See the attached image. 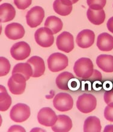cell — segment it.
<instances>
[{
  "label": "cell",
  "mask_w": 113,
  "mask_h": 132,
  "mask_svg": "<svg viewBox=\"0 0 113 132\" xmlns=\"http://www.w3.org/2000/svg\"><path fill=\"white\" fill-rule=\"evenodd\" d=\"M93 64L90 58H81L75 63L74 71L77 77L88 79L93 75Z\"/></svg>",
  "instance_id": "6da1fadb"
},
{
  "label": "cell",
  "mask_w": 113,
  "mask_h": 132,
  "mask_svg": "<svg viewBox=\"0 0 113 132\" xmlns=\"http://www.w3.org/2000/svg\"><path fill=\"white\" fill-rule=\"evenodd\" d=\"M97 100L94 95L83 94L78 97L76 101V107L82 113H88L96 109Z\"/></svg>",
  "instance_id": "7a4b0ae2"
},
{
  "label": "cell",
  "mask_w": 113,
  "mask_h": 132,
  "mask_svg": "<svg viewBox=\"0 0 113 132\" xmlns=\"http://www.w3.org/2000/svg\"><path fill=\"white\" fill-rule=\"evenodd\" d=\"M48 69L52 72L63 70L68 65V58L61 53H54L48 58Z\"/></svg>",
  "instance_id": "3957f363"
},
{
  "label": "cell",
  "mask_w": 113,
  "mask_h": 132,
  "mask_svg": "<svg viewBox=\"0 0 113 132\" xmlns=\"http://www.w3.org/2000/svg\"><path fill=\"white\" fill-rule=\"evenodd\" d=\"M26 79L22 75L16 73L12 75L8 80V87L11 93L14 95H21L26 88Z\"/></svg>",
  "instance_id": "277c9868"
},
{
  "label": "cell",
  "mask_w": 113,
  "mask_h": 132,
  "mask_svg": "<svg viewBox=\"0 0 113 132\" xmlns=\"http://www.w3.org/2000/svg\"><path fill=\"white\" fill-rule=\"evenodd\" d=\"M30 108L23 103H18L11 109L10 117L11 120L16 122H22L26 121L30 116Z\"/></svg>",
  "instance_id": "5b68a950"
},
{
  "label": "cell",
  "mask_w": 113,
  "mask_h": 132,
  "mask_svg": "<svg viewBox=\"0 0 113 132\" xmlns=\"http://www.w3.org/2000/svg\"><path fill=\"white\" fill-rule=\"evenodd\" d=\"M54 34L52 31L46 27L38 29L34 34L36 42L43 47H49L53 45L54 42Z\"/></svg>",
  "instance_id": "8992f818"
},
{
  "label": "cell",
  "mask_w": 113,
  "mask_h": 132,
  "mask_svg": "<svg viewBox=\"0 0 113 132\" xmlns=\"http://www.w3.org/2000/svg\"><path fill=\"white\" fill-rule=\"evenodd\" d=\"M54 108L58 111L67 112L72 109L74 100L72 96L65 93H60L56 94L53 100Z\"/></svg>",
  "instance_id": "52a82bcc"
},
{
  "label": "cell",
  "mask_w": 113,
  "mask_h": 132,
  "mask_svg": "<svg viewBox=\"0 0 113 132\" xmlns=\"http://www.w3.org/2000/svg\"><path fill=\"white\" fill-rule=\"evenodd\" d=\"M45 17V11L42 7L35 6L27 12L26 15L27 23L31 28H36L42 22Z\"/></svg>",
  "instance_id": "ba28073f"
},
{
  "label": "cell",
  "mask_w": 113,
  "mask_h": 132,
  "mask_svg": "<svg viewBox=\"0 0 113 132\" xmlns=\"http://www.w3.org/2000/svg\"><path fill=\"white\" fill-rule=\"evenodd\" d=\"M31 48L30 45L25 42H19L12 46L10 49V54L12 58L17 61L26 59L30 56Z\"/></svg>",
  "instance_id": "9c48e42d"
},
{
  "label": "cell",
  "mask_w": 113,
  "mask_h": 132,
  "mask_svg": "<svg viewBox=\"0 0 113 132\" xmlns=\"http://www.w3.org/2000/svg\"><path fill=\"white\" fill-rule=\"evenodd\" d=\"M56 45L59 50L69 53L74 49V36L70 32L64 31L56 38Z\"/></svg>",
  "instance_id": "30bf717a"
},
{
  "label": "cell",
  "mask_w": 113,
  "mask_h": 132,
  "mask_svg": "<svg viewBox=\"0 0 113 132\" xmlns=\"http://www.w3.org/2000/svg\"><path fill=\"white\" fill-rule=\"evenodd\" d=\"M37 120L41 125L52 127L57 120V116L51 108H43L38 112Z\"/></svg>",
  "instance_id": "8fae6325"
},
{
  "label": "cell",
  "mask_w": 113,
  "mask_h": 132,
  "mask_svg": "<svg viewBox=\"0 0 113 132\" xmlns=\"http://www.w3.org/2000/svg\"><path fill=\"white\" fill-rule=\"evenodd\" d=\"M95 34L92 30H84L78 33L76 38V43L81 48H88L93 45Z\"/></svg>",
  "instance_id": "7c38bea8"
},
{
  "label": "cell",
  "mask_w": 113,
  "mask_h": 132,
  "mask_svg": "<svg viewBox=\"0 0 113 132\" xmlns=\"http://www.w3.org/2000/svg\"><path fill=\"white\" fill-rule=\"evenodd\" d=\"M4 32L9 39L16 40L22 38L24 36L25 30L21 24L13 22L5 27Z\"/></svg>",
  "instance_id": "4fadbf2b"
},
{
  "label": "cell",
  "mask_w": 113,
  "mask_h": 132,
  "mask_svg": "<svg viewBox=\"0 0 113 132\" xmlns=\"http://www.w3.org/2000/svg\"><path fill=\"white\" fill-rule=\"evenodd\" d=\"M51 127L52 131L55 132L69 131L72 127V120L66 115H59L56 122Z\"/></svg>",
  "instance_id": "5bb4252c"
},
{
  "label": "cell",
  "mask_w": 113,
  "mask_h": 132,
  "mask_svg": "<svg viewBox=\"0 0 113 132\" xmlns=\"http://www.w3.org/2000/svg\"><path fill=\"white\" fill-rule=\"evenodd\" d=\"M27 63L31 65L33 70V78H39L44 74L45 71V62L42 58L38 56H33L28 60Z\"/></svg>",
  "instance_id": "9a60e30c"
},
{
  "label": "cell",
  "mask_w": 113,
  "mask_h": 132,
  "mask_svg": "<svg viewBox=\"0 0 113 132\" xmlns=\"http://www.w3.org/2000/svg\"><path fill=\"white\" fill-rule=\"evenodd\" d=\"M72 4L70 0H55L53 3V9L58 14L66 16L72 12Z\"/></svg>",
  "instance_id": "2e32d148"
},
{
  "label": "cell",
  "mask_w": 113,
  "mask_h": 132,
  "mask_svg": "<svg viewBox=\"0 0 113 132\" xmlns=\"http://www.w3.org/2000/svg\"><path fill=\"white\" fill-rule=\"evenodd\" d=\"M97 46L100 51L108 52L113 49V37L107 32L99 34L97 39Z\"/></svg>",
  "instance_id": "e0dca14e"
},
{
  "label": "cell",
  "mask_w": 113,
  "mask_h": 132,
  "mask_svg": "<svg viewBox=\"0 0 113 132\" xmlns=\"http://www.w3.org/2000/svg\"><path fill=\"white\" fill-rule=\"evenodd\" d=\"M16 10L9 3H3L0 5V22L4 23L12 21L15 17Z\"/></svg>",
  "instance_id": "ac0fdd59"
},
{
  "label": "cell",
  "mask_w": 113,
  "mask_h": 132,
  "mask_svg": "<svg viewBox=\"0 0 113 132\" xmlns=\"http://www.w3.org/2000/svg\"><path fill=\"white\" fill-rule=\"evenodd\" d=\"M96 64L102 70L106 73L113 72V56L100 55L96 59Z\"/></svg>",
  "instance_id": "d6986e66"
},
{
  "label": "cell",
  "mask_w": 113,
  "mask_h": 132,
  "mask_svg": "<svg viewBox=\"0 0 113 132\" xmlns=\"http://www.w3.org/2000/svg\"><path fill=\"white\" fill-rule=\"evenodd\" d=\"M74 78L75 77L72 73L68 71H64L60 73L56 77L55 80L56 85L58 88L61 90H69L70 81Z\"/></svg>",
  "instance_id": "ffe728a7"
},
{
  "label": "cell",
  "mask_w": 113,
  "mask_h": 132,
  "mask_svg": "<svg viewBox=\"0 0 113 132\" xmlns=\"http://www.w3.org/2000/svg\"><path fill=\"white\" fill-rule=\"evenodd\" d=\"M87 16L91 23L95 25H99L105 21V13L103 9L95 10L89 8L87 12Z\"/></svg>",
  "instance_id": "44dd1931"
},
{
  "label": "cell",
  "mask_w": 113,
  "mask_h": 132,
  "mask_svg": "<svg viewBox=\"0 0 113 132\" xmlns=\"http://www.w3.org/2000/svg\"><path fill=\"white\" fill-rule=\"evenodd\" d=\"M101 129V121L98 117L91 116L85 120L84 124V132H100Z\"/></svg>",
  "instance_id": "7402d4cb"
},
{
  "label": "cell",
  "mask_w": 113,
  "mask_h": 132,
  "mask_svg": "<svg viewBox=\"0 0 113 132\" xmlns=\"http://www.w3.org/2000/svg\"><path fill=\"white\" fill-rule=\"evenodd\" d=\"M19 73L25 77L26 80H28L33 75V70L30 64L28 63H18L14 65L12 70V75Z\"/></svg>",
  "instance_id": "603a6c76"
},
{
  "label": "cell",
  "mask_w": 113,
  "mask_h": 132,
  "mask_svg": "<svg viewBox=\"0 0 113 132\" xmlns=\"http://www.w3.org/2000/svg\"><path fill=\"white\" fill-rule=\"evenodd\" d=\"M45 27L52 31L54 34H57L63 28V22L61 20L55 16H51L47 18L45 22Z\"/></svg>",
  "instance_id": "cb8c5ba5"
},
{
  "label": "cell",
  "mask_w": 113,
  "mask_h": 132,
  "mask_svg": "<svg viewBox=\"0 0 113 132\" xmlns=\"http://www.w3.org/2000/svg\"><path fill=\"white\" fill-rule=\"evenodd\" d=\"M12 104V98L7 93L5 88L0 85V111L4 112L7 111Z\"/></svg>",
  "instance_id": "d4e9b609"
},
{
  "label": "cell",
  "mask_w": 113,
  "mask_h": 132,
  "mask_svg": "<svg viewBox=\"0 0 113 132\" xmlns=\"http://www.w3.org/2000/svg\"><path fill=\"white\" fill-rule=\"evenodd\" d=\"M10 70V64L7 58H0V76H4L8 74Z\"/></svg>",
  "instance_id": "484cf974"
},
{
  "label": "cell",
  "mask_w": 113,
  "mask_h": 132,
  "mask_svg": "<svg viewBox=\"0 0 113 132\" xmlns=\"http://www.w3.org/2000/svg\"><path fill=\"white\" fill-rule=\"evenodd\" d=\"M89 8L93 10H99L103 9L106 5L107 0H87Z\"/></svg>",
  "instance_id": "4316f807"
},
{
  "label": "cell",
  "mask_w": 113,
  "mask_h": 132,
  "mask_svg": "<svg viewBox=\"0 0 113 132\" xmlns=\"http://www.w3.org/2000/svg\"><path fill=\"white\" fill-rule=\"evenodd\" d=\"M32 3V0H14V4L20 10H25Z\"/></svg>",
  "instance_id": "83f0119b"
},
{
  "label": "cell",
  "mask_w": 113,
  "mask_h": 132,
  "mask_svg": "<svg viewBox=\"0 0 113 132\" xmlns=\"http://www.w3.org/2000/svg\"><path fill=\"white\" fill-rule=\"evenodd\" d=\"M104 117L107 120L113 122V104H108L104 111Z\"/></svg>",
  "instance_id": "f1b7e54d"
},
{
  "label": "cell",
  "mask_w": 113,
  "mask_h": 132,
  "mask_svg": "<svg viewBox=\"0 0 113 132\" xmlns=\"http://www.w3.org/2000/svg\"><path fill=\"white\" fill-rule=\"evenodd\" d=\"M103 99L107 104H113V89L108 90L104 93Z\"/></svg>",
  "instance_id": "f546056e"
},
{
  "label": "cell",
  "mask_w": 113,
  "mask_h": 132,
  "mask_svg": "<svg viewBox=\"0 0 113 132\" xmlns=\"http://www.w3.org/2000/svg\"><path fill=\"white\" fill-rule=\"evenodd\" d=\"M78 80L75 79H73L70 81V85H69V89H72V90H76L79 88V84L78 83Z\"/></svg>",
  "instance_id": "4dcf8cb0"
},
{
  "label": "cell",
  "mask_w": 113,
  "mask_h": 132,
  "mask_svg": "<svg viewBox=\"0 0 113 132\" xmlns=\"http://www.w3.org/2000/svg\"><path fill=\"white\" fill-rule=\"evenodd\" d=\"M8 131H25V129L23 127L19 126H13L9 129Z\"/></svg>",
  "instance_id": "1f68e13d"
},
{
  "label": "cell",
  "mask_w": 113,
  "mask_h": 132,
  "mask_svg": "<svg viewBox=\"0 0 113 132\" xmlns=\"http://www.w3.org/2000/svg\"><path fill=\"white\" fill-rule=\"evenodd\" d=\"M107 28H108V30L111 32L113 33V17H111L108 19L107 23Z\"/></svg>",
  "instance_id": "d6a6232c"
},
{
  "label": "cell",
  "mask_w": 113,
  "mask_h": 132,
  "mask_svg": "<svg viewBox=\"0 0 113 132\" xmlns=\"http://www.w3.org/2000/svg\"><path fill=\"white\" fill-rule=\"evenodd\" d=\"M104 132H113V125H108L105 127Z\"/></svg>",
  "instance_id": "836d02e7"
},
{
  "label": "cell",
  "mask_w": 113,
  "mask_h": 132,
  "mask_svg": "<svg viewBox=\"0 0 113 132\" xmlns=\"http://www.w3.org/2000/svg\"><path fill=\"white\" fill-rule=\"evenodd\" d=\"M70 1L72 2V4H75L77 3V2L79 1V0H70Z\"/></svg>",
  "instance_id": "e575fe53"
}]
</instances>
